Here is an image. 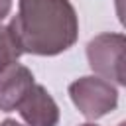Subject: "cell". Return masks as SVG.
<instances>
[{
    "label": "cell",
    "instance_id": "1",
    "mask_svg": "<svg viewBox=\"0 0 126 126\" xmlns=\"http://www.w3.org/2000/svg\"><path fill=\"white\" fill-rule=\"evenodd\" d=\"M22 53L59 55L79 37V18L69 0H20L8 24Z\"/></svg>",
    "mask_w": 126,
    "mask_h": 126
},
{
    "label": "cell",
    "instance_id": "2",
    "mask_svg": "<svg viewBox=\"0 0 126 126\" xmlns=\"http://www.w3.org/2000/svg\"><path fill=\"white\" fill-rule=\"evenodd\" d=\"M69 96L79 112L89 120H98L118 106L116 85L96 77L87 75L69 85Z\"/></svg>",
    "mask_w": 126,
    "mask_h": 126
},
{
    "label": "cell",
    "instance_id": "3",
    "mask_svg": "<svg viewBox=\"0 0 126 126\" xmlns=\"http://www.w3.org/2000/svg\"><path fill=\"white\" fill-rule=\"evenodd\" d=\"M124 47L126 39L122 33L106 32L93 37L87 43V59L96 77L122 87L124 79Z\"/></svg>",
    "mask_w": 126,
    "mask_h": 126
},
{
    "label": "cell",
    "instance_id": "4",
    "mask_svg": "<svg viewBox=\"0 0 126 126\" xmlns=\"http://www.w3.org/2000/svg\"><path fill=\"white\" fill-rule=\"evenodd\" d=\"M20 116L28 126H57L59 122V106L53 96L47 93L43 85L33 83L28 94L18 104Z\"/></svg>",
    "mask_w": 126,
    "mask_h": 126
},
{
    "label": "cell",
    "instance_id": "5",
    "mask_svg": "<svg viewBox=\"0 0 126 126\" xmlns=\"http://www.w3.org/2000/svg\"><path fill=\"white\" fill-rule=\"evenodd\" d=\"M33 73L22 63H10L0 71V110H16L28 91L33 87Z\"/></svg>",
    "mask_w": 126,
    "mask_h": 126
},
{
    "label": "cell",
    "instance_id": "6",
    "mask_svg": "<svg viewBox=\"0 0 126 126\" xmlns=\"http://www.w3.org/2000/svg\"><path fill=\"white\" fill-rule=\"evenodd\" d=\"M22 55V49L20 45L16 43L12 32L8 26H2L0 24V71L10 65V63H16Z\"/></svg>",
    "mask_w": 126,
    "mask_h": 126
},
{
    "label": "cell",
    "instance_id": "7",
    "mask_svg": "<svg viewBox=\"0 0 126 126\" xmlns=\"http://www.w3.org/2000/svg\"><path fill=\"white\" fill-rule=\"evenodd\" d=\"M12 10V0H0V22L10 14Z\"/></svg>",
    "mask_w": 126,
    "mask_h": 126
},
{
    "label": "cell",
    "instance_id": "8",
    "mask_svg": "<svg viewBox=\"0 0 126 126\" xmlns=\"http://www.w3.org/2000/svg\"><path fill=\"white\" fill-rule=\"evenodd\" d=\"M0 126H22V124L16 122V120H12V118H6L4 122H0Z\"/></svg>",
    "mask_w": 126,
    "mask_h": 126
},
{
    "label": "cell",
    "instance_id": "9",
    "mask_svg": "<svg viewBox=\"0 0 126 126\" xmlns=\"http://www.w3.org/2000/svg\"><path fill=\"white\" fill-rule=\"evenodd\" d=\"M81 126H96V124H91V122H87V124H81Z\"/></svg>",
    "mask_w": 126,
    "mask_h": 126
}]
</instances>
